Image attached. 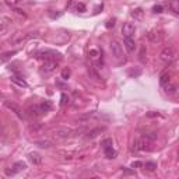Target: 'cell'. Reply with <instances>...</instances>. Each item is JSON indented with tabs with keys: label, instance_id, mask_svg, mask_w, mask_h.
Masks as SVG:
<instances>
[{
	"label": "cell",
	"instance_id": "cell-1",
	"mask_svg": "<svg viewBox=\"0 0 179 179\" xmlns=\"http://www.w3.org/2000/svg\"><path fill=\"white\" fill-rule=\"evenodd\" d=\"M58 66H59V62H56V60H45L44 65L39 69V73L42 76H49L58 69Z\"/></svg>",
	"mask_w": 179,
	"mask_h": 179
},
{
	"label": "cell",
	"instance_id": "cell-2",
	"mask_svg": "<svg viewBox=\"0 0 179 179\" xmlns=\"http://www.w3.org/2000/svg\"><path fill=\"white\" fill-rule=\"evenodd\" d=\"M151 150V141L146 137L137 139L133 141V151H150Z\"/></svg>",
	"mask_w": 179,
	"mask_h": 179
},
{
	"label": "cell",
	"instance_id": "cell-3",
	"mask_svg": "<svg viewBox=\"0 0 179 179\" xmlns=\"http://www.w3.org/2000/svg\"><path fill=\"white\" fill-rule=\"evenodd\" d=\"M38 59H44V60H56V62H59V60H62L63 56L60 55L59 52H56V50H42V52L38 53V56H36Z\"/></svg>",
	"mask_w": 179,
	"mask_h": 179
},
{
	"label": "cell",
	"instance_id": "cell-4",
	"mask_svg": "<svg viewBox=\"0 0 179 179\" xmlns=\"http://www.w3.org/2000/svg\"><path fill=\"white\" fill-rule=\"evenodd\" d=\"M175 58H176V53H175V50H173V48H171V46L164 48V49L161 50V53H160V59H161V62L167 63V65L172 63V60Z\"/></svg>",
	"mask_w": 179,
	"mask_h": 179
},
{
	"label": "cell",
	"instance_id": "cell-5",
	"mask_svg": "<svg viewBox=\"0 0 179 179\" xmlns=\"http://www.w3.org/2000/svg\"><path fill=\"white\" fill-rule=\"evenodd\" d=\"M109 49H111L112 52V56H115V59H117V60H122L123 58V49H122V45L119 44V42L116 41V39H113V41H111V44H109Z\"/></svg>",
	"mask_w": 179,
	"mask_h": 179
},
{
	"label": "cell",
	"instance_id": "cell-6",
	"mask_svg": "<svg viewBox=\"0 0 179 179\" xmlns=\"http://www.w3.org/2000/svg\"><path fill=\"white\" fill-rule=\"evenodd\" d=\"M24 169H27V164H25V162L17 161L11 168H6V169H4V173H6L7 176H14V175H17L18 172L24 171Z\"/></svg>",
	"mask_w": 179,
	"mask_h": 179
},
{
	"label": "cell",
	"instance_id": "cell-7",
	"mask_svg": "<svg viewBox=\"0 0 179 179\" xmlns=\"http://www.w3.org/2000/svg\"><path fill=\"white\" fill-rule=\"evenodd\" d=\"M71 134V130L70 129H66V127H62V129H56L53 132V137L56 140H66L67 137H70Z\"/></svg>",
	"mask_w": 179,
	"mask_h": 179
},
{
	"label": "cell",
	"instance_id": "cell-8",
	"mask_svg": "<svg viewBox=\"0 0 179 179\" xmlns=\"http://www.w3.org/2000/svg\"><path fill=\"white\" fill-rule=\"evenodd\" d=\"M136 32V25L132 23H125L122 27V34L125 35V38H132Z\"/></svg>",
	"mask_w": 179,
	"mask_h": 179
},
{
	"label": "cell",
	"instance_id": "cell-9",
	"mask_svg": "<svg viewBox=\"0 0 179 179\" xmlns=\"http://www.w3.org/2000/svg\"><path fill=\"white\" fill-rule=\"evenodd\" d=\"M147 38H148V41H150V42H153V44L161 42L162 41V32H161V31H157V29H154V31H150V32H148Z\"/></svg>",
	"mask_w": 179,
	"mask_h": 179
},
{
	"label": "cell",
	"instance_id": "cell-10",
	"mask_svg": "<svg viewBox=\"0 0 179 179\" xmlns=\"http://www.w3.org/2000/svg\"><path fill=\"white\" fill-rule=\"evenodd\" d=\"M4 106H6V108H9L10 111H13L18 117H21V119H23V111L20 109V106H18V105H15L14 102H10V101H4Z\"/></svg>",
	"mask_w": 179,
	"mask_h": 179
},
{
	"label": "cell",
	"instance_id": "cell-11",
	"mask_svg": "<svg viewBox=\"0 0 179 179\" xmlns=\"http://www.w3.org/2000/svg\"><path fill=\"white\" fill-rule=\"evenodd\" d=\"M104 154H105V157L108 160H113L115 157H116V150H115L112 146L105 147V148H104Z\"/></svg>",
	"mask_w": 179,
	"mask_h": 179
},
{
	"label": "cell",
	"instance_id": "cell-12",
	"mask_svg": "<svg viewBox=\"0 0 179 179\" xmlns=\"http://www.w3.org/2000/svg\"><path fill=\"white\" fill-rule=\"evenodd\" d=\"M28 158H29V161L32 162L34 165H39L42 162V157L39 156L38 153H29L28 154Z\"/></svg>",
	"mask_w": 179,
	"mask_h": 179
},
{
	"label": "cell",
	"instance_id": "cell-13",
	"mask_svg": "<svg viewBox=\"0 0 179 179\" xmlns=\"http://www.w3.org/2000/svg\"><path fill=\"white\" fill-rule=\"evenodd\" d=\"M123 44H125V46H126L127 52L132 53V52H134V50H136V44H134V41H133L132 38H125Z\"/></svg>",
	"mask_w": 179,
	"mask_h": 179
},
{
	"label": "cell",
	"instance_id": "cell-14",
	"mask_svg": "<svg viewBox=\"0 0 179 179\" xmlns=\"http://www.w3.org/2000/svg\"><path fill=\"white\" fill-rule=\"evenodd\" d=\"M28 115L31 117H38L39 115H42V112H41V109H39V106L38 105H35V106H31V108H28Z\"/></svg>",
	"mask_w": 179,
	"mask_h": 179
},
{
	"label": "cell",
	"instance_id": "cell-15",
	"mask_svg": "<svg viewBox=\"0 0 179 179\" xmlns=\"http://www.w3.org/2000/svg\"><path fill=\"white\" fill-rule=\"evenodd\" d=\"M104 130H105V127H97V129H92V130H90V132L87 133L85 137H87V139H94V137H97L98 134H101Z\"/></svg>",
	"mask_w": 179,
	"mask_h": 179
},
{
	"label": "cell",
	"instance_id": "cell-16",
	"mask_svg": "<svg viewBox=\"0 0 179 179\" xmlns=\"http://www.w3.org/2000/svg\"><path fill=\"white\" fill-rule=\"evenodd\" d=\"M168 83H171V73L165 71V73H162L161 77H160V84H161L162 87H165Z\"/></svg>",
	"mask_w": 179,
	"mask_h": 179
},
{
	"label": "cell",
	"instance_id": "cell-17",
	"mask_svg": "<svg viewBox=\"0 0 179 179\" xmlns=\"http://www.w3.org/2000/svg\"><path fill=\"white\" fill-rule=\"evenodd\" d=\"M168 7H169V10L173 14H179V2L178 0H171L169 3H168Z\"/></svg>",
	"mask_w": 179,
	"mask_h": 179
},
{
	"label": "cell",
	"instance_id": "cell-18",
	"mask_svg": "<svg viewBox=\"0 0 179 179\" xmlns=\"http://www.w3.org/2000/svg\"><path fill=\"white\" fill-rule=\"evenodd\" d=\"M38 106H39V109H41L42 113H46V112H49L50 109H52V102H50V101H45V102L39 104Z\"/></svg>",
	"mask_w": 179,
	"mask_h": 179
},
{
	"label": "cell",
	"instance_id": "cell-19",
	"mask_svg": "<svg viewBox=\"0 0 179 179\" xmlns=\"http://www.w3.org/2000/svg\"><path fill=\"white\" fill-rule=\"evenodd\" d=\"M11 81L14 83V84H17V85H20V87H24V88H27L28 87V83L25 81L24 79H20V77H11Z\"/></svg>",
	"mask_w": 179,
	"mask_h": 179
},
{
	"label": "cell",
	"instance_id": "cell-20",
	"mask_svg": "<svg viewBox=\"0 0 179 179\" xmlns=\"http://www.w3.org/2000/svg\"><path fill=\"white\" fill-rule=\"evenodd\" d=\"M35 144L38 147H41V148H49V147H52V141L49 140H38L35 141Z\"/></svg>",
	"mask_w": 179,
	"mask_h": 179
},
{
	"label": "cell",
	"instance_id": "cell-21",
	"mask_svg": "<svg viewBox=\"0 0 179 179\" xmlns=\"http://www.w3.org/2000/svg\"><path fill=\"white\" fill-rule=\"evenodd\" d=\"M143 14H144V13H143V10H141V9H134L132 11V15L136 18V20H141V18H143Z\"/></svg>",
	"mask_w": 179,
	"mask_h": 179
},
{
	"label": "cell",
	"instance_id": "cell-22",
	"mask_svg": "<svg viewBox=\"0 0 179 179\" xmlns=\"http://www.w3.org/2000/svg\"><path fill=\"white\" fill-rule=\"evenodd\" d=\"M165 87H167V92H168V94L173 95V94L176 92V85H173V84H171V83H168Z\"/></svg>",
	"mask_w": 179,
	"mask_h": 179
},
{
	"label": "cell",
	"instance_id": "cell-23",
	"mask_svg": "<svg viewBox=\"0 0 179 179\" xmlns=\"http://www.w3.org/2000/svg\"><path fill=\"white\" fill-rule=\"evenodd\" d=\"M143 167H146L147 171H156L157 169L156 162H146V164H143Z\"/></svg>",
	"mask_w": 179,
	"mask_h": 179
},
{
	"label": "cell",
	"instance_id": "cell-24",
	"mask_svg": "<svg viewBox=\"0 0 179 179\" xmlns=\"http://www.w3.org/2000/svg\"><path fill=\"white\" fill-rule=\"evenodd\" d=\"M67 104H69V95L63 92L62 97H60V105L65 106V105H67Z\"/></svg>",
	"mask_w": 179,
	"mask_h": 179
},
{
	"label": "cell",
	"instance_id": "cell-25",
	"mask_svg": "<svg viewBox=\"0 0 179 179\" xmlns=\"http://www.w3.org/2000/svg\"><path fill=\"white\" fill-rule=\"evenodd\" d=\"M17 53V50H13V52H6L3 55V58H2V62H6L7 59H10V56H13V55H15Z\"/></svg>",
	"mask_w": 179,
	"mask_h": 179
},
{
	"label": "cell",
	"instance_id": "cell-26",
	"mask_svg": "<svg viewBox=\"0 0 179 179\" xmlns=\"http://www.w3.org/2000/svg\"><path fill=\"white\" fill-rule=\"evenodd\" d=\"M101 146H102V148L112 146V139H105V140H102L101 141Z\"/></svg>",
	"mask_w": 179,
	"mask_h": 179
},
{
	"label": "cell",
	"instance_id": "cell-27",
	"mask_svg": "<svg viewBox=\"0 0 179 179\" xmlns=\"http://www.w3.org/2000/svg\"><path fill=\"white\" fill-rule=\"evenodd\" d=\"M162 10H164V7H162L161 4H156V6L153 7V13H156V14H160V13H162Z\"/></svg>",
	"mask_w": 179,
	"mask_h": 179
},
{
	"label": "cell",
	"instance_id": "cell-28",
	"mask_svg": "<svg viewBox=\"0 0 179 179\" xmlns=\"http://www.w3.org/2000/svg\"><path fill=\"white\" fill-rule=\"evenodd\" d=\"M48 14H49L50 18H59L60 15H62V13H60V11H59V13H55V10H49V13H48Z\"/></svg>",
	"mask_w": 179,
	"mask_h": 179
},
{
	"label": "cell",
	"instance_id": "cell-29",
	"mask_svg": "<svg viewBox=\"0 0 179 179\" xmlns=\"http://www.w3.org/2000/svg\"><path fill=\"white\" fill-rule=\"evenodd\" d=\"M69 77H70V70H69V69H65V70L62 71V79L65 80V81H67Z\"/></svg>",
	"mask_w": 179,
	"mask_h": 179
},
{
	"label": "cell",
	"instance_id": "cell-30",
	"mask_svg": "<svg viewBox=\"0 0 179 179\" xmlns=\"http://www.w3.org/2000/svg\"><path fill=\"white\" fill-rule=\"evenodd\" d=\"M144 137H146L147 140L154 141V140L157 139V134H156V133H147V134H144Z\"/></svg>",
	"mask_w": 179,
	"mask_h": 179
},
{
	"label": "cell",
	"instance_id": "cell-31",
	"mask_svg": "<svg viewBox=\"0 0 179 179\" xmlns=\"http://www.w3.org/2000/svg\"><path fill=\"white\" fill-rule=\"evenodd\" d=\"M88 55H90V58H91V59H97V58H98V55H100V52H98L97 49H91Z\"/></svg>",
	"mask_w": 179,
	"mask_h": 179
},
{
	"label": "cell",
	"instance_id": "cell-32",
	"mask_svg": "<svg viewBox=\"0 0 179 179\" xmlns=\"http://www.w3.org/2000/svg\"><path fill=\"white\" fill-rule=\"evenodd\" d=\"M130 167H132L133 169H134V168H141V167H143V162H141V161H133Z\"/></svg>",
	"mask_w": 179,
	"mask_h": 179
},
{
	"label": "cell",
	"instance_id": "cell-33",
	"mask_svg": "<svg viewBox=\"0 0 179 179\" xmlns=\"http://www.w3.org/2000/svg\"><path fill=\"white\" fill-rule=\"evenodd\" d=\"M144 52H146V46H141L140 55H139V59H140L141 62H146V59H144Z\"/></svg>",
	"mask_w": 179,
	"mask_h": 179
},
{
	"label": "cell",
	"instance_id": "cell-34",
	"mask_svg": "<svg viewBox=\"0 0 179 179\" xmlns=\"http://www.w3.org/2000/svg\"><path fill=\"white\" fill-rule=\"evenodd\" d=\"M76 10L77 11H85V4H83V3H77L76 4Z\"/></svg>",
	"mask_w": 179,
	"mask_h": 179
},
{
	"label": "cell",
	"instance_id": "cell-35",
	"mask_svg": "<svg viewBox=\"0 0 179 179\" xmlns=\"http://www.w3.org/2000/svg\"><path fill=\"white\" fill-rule=\"evenodd\" d=\"M122 171H123L126 175H134V169H127V168H122Z\"/></svg>",
	"mask_w": 179,
	"mask_h": 179
},
{
	"label": "cell",
	"instance_id": "cell-36",
	"mask_svg": "<svg viewBox=\"0 0 179 179\" xmlns=\"http://www.w3.org/2000/svg\"><path fill=\"white\" fill-rule=\"evenodd\" d=\"M115 25V18H112V20H109L108 23H106V28H111V27Z\"/></svg>",
	"mask_w": 179,
	"mask_h": 179
},
{
	"label": "cell",
	"instance_id": "cell-37",
	"mask_svg": "<svg viewBox=\"0 0 179 179\" xmlns=\"http://www.w3.org/2000/svg\"><path fill=\"white\" fill-rule=\"evenodd\" d=\"M14 11H15V13H17V14H18V15H23V17H25V13H24V11H23V10H21V9H15V10H14Z\"/></svg>",
	"mask_w": 179,
	"mask_h": 179
},
{
	"label": "cell",
	"instance_id": "cell-38",
	"mask_svg": "<svg viewBox=\"0 0 179 179\" xmlns=\"http://www.w3.org/2000/svg\"><path fill=\"white\" fill-rule=\"evenodd\" d=\"M147 116H151V117H153V116H160V113H158V112H148Z\"/></svg>",
	"mask_w": 179,
	"mask_h": 179
},
{
	"label": "cell",
	"instance_id": "cell-39",
	"mask_svg": "<svg viewBox=\"0 0 179 179\" xmlns=\"http://www.w3.org/2000/svg\"><path fill=\"white\" fill-rule=\"evenodd\" d=\"M2 29H4V25H3V24H0V31H2Z\"/></svg>",
	"mask_w": 179,
	"mask_h": 179
},
{
	"label": "cell",
	"instance_id": "cell-40",
	"mask_svg": "<svg viewBox=\"0 0 179 179\" xmlns=\"http://www.w3.org/2000/svg\"><path fill=\"white\" fill-rule=\"evenodd\" d=\"M17 2H21V0H17Z\"/></svg>",
	"mask_w": 179,
	"mask_h": 179
}]
</instances>
